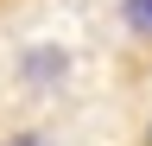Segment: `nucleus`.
<instances>
[{"mask_svg": "<svg viewBox=\"0 0 152 146\" xmlns=\"http://www.w3.org/2000/svg\"><path fill=\"white\" fill-rule=\"evenodd\" d=\"M114 26H121L127 45H146L152 51V0H114Z\"/></svg>", "mask_w": 152, "mask_h": 146, "instance_id": "f257e3e1", "label": "nucleus"}, {"mask_svg": "<svg viewBox=\"0 0 152 146\" xmlns=\"http://www.w3.org/2000/svg\"><path fill=\"white\" fill-rule=\"evenodd\" d=\"M0 146H57V134H45V127H19V134H0Z\"/></svg>", "mask_w": 152, "mask_h": 146, "instance_id": "f03ea898", "label": "nucleus"}, {"mask_svg": "<svg viewBox=\"0 0 152 146\" xmlns=\"http://www.w3.org/2000/svg\"><path fill=\"white\" fill-rule=\"evenodd\" d=\"M7 7H26V0H0V13H7Z\"/></svg>", "mask_w": 152, "mask_h": 146, "instance_id": "7ed1b4c3", "label": "nucleus"}]
</instances>
